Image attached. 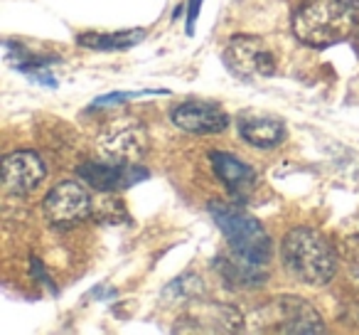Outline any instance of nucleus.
<instances>
[{"label": "nucleus", "mask_w": 359, "mask_h": 335, "mask_svg": "<svg viewBox=\"0 0 359 335\" xmlns=\"http://www.w3.org/2000/svg\"><path fill=\"white\" fill-rule=\"evenodd\" d=\"M210 212L229 244V254L219 256L222 276L231 286H261L269 276L271 237L256 217L224 202H212Z\"/></svg>", "instance_id": "f257e3e1"}, {"label": "nucleus", "mask_w": 359, "mask_h": 335, "mask_svg": "<svg viewBox=\"0 0 359 335\" xmlns=\"http://www.w3.org/2000/svg\"><path fill=\"white\" fill-rule=\"evenodd\" d=\"M283 266L305 286H325L337 274V254L332 244L313 227H295L280 244Z\"/></svg>", "instance_id": "f03ea898"}, {"label": "nucleus", "mask_w": 359, "mask_h": 335, "mask_svg": "<svg viewBox=\"0 0 359 335\" xmlns=\"http://www.w3.org/2000/svg\"><path fill=\"white\" fill-rule=\"evenodd\" d=\"M359 18L344 0H305L293 15V35L308 47H330L354 35Z\"/></svg>", "instance_id": "7ed1b4c3"}, {"label": "nucleus", "mask_w": 359, "mask_h": 335, "mask_svg": "<svg viewBox=\"0 0 359 335\" xmlns=\"http://www.w3.org/2000/svg\"><path fill=\"white\" fill-rule=\"evenodd\" d=\"M148 131L140 121L121 119L109 124L96 138V148L106 160L116 163H140L148 153Z\"/></svg>", "instance_id": "20e7f679"}, {"label": "nucleus", "mask_w": 359, "mask_h": 335, "mask_svg": "<svg viewBox=\"0 0 359 335\" xmlns=\"http://www.w3.org/2000/svg\"><path fill=\"white\" fill-rule=\"evenodd\" d=\"M224 65L234 77L251 81L256 77L276 74V57L264 40L251 35H234L224 47Z\"/></svg>", "instance_id": "39448f33"}, {"label": "nucleus", "mask_w": 359, "mask_h": 335, "mask_svg": "<svg viewBox=\"0 0 359 335\" xmlns=\"http://www.w3.org/2000/svg\"><path fill=\"white\" fill-rule=\"evenodd\" d=\"M42 210L55 227H74L91 217L94 200L81 183L62 180L45 195Z\"/></svg>", "instance_id": "423d86ee"}, {"label": "nucleus", "mask_w": 359, "mask_h": 335, "mask_svg": "<svg viewBox=\"0 0 359 335\" xmlns=\"http://www.w3.org/2000/svg\"><path fill=\"white\" fill-rule=\"evenodd\" d=\"M76 176L84 185L94 188L99 192H118L130 185H138L140 180H148V171L140 163H96L86 160L76 168Z\"/></svg>", "instance_id": "0eeeda50"}, {"label": "nucleus", "mask_w": 359, "mask_h": 335, "mask_svg": "<svg viewBox=\"0 0 359 335\" xmlns=\"http://www.w3.org/2000/svg\"><path fill=\"white\" fill-rule=\"evenodd\" d=\"M45 178L47 165L35 150H13L3 158V185L11 195H30Z\"/></svg>", "instance_id": "6e6552de"}, {"label": "nucleus", "mask_w": 359, "mask_h": 335, "mask_svg": "<svg viewBox=\"0 0 359 335\" xmlns=\"http://www.w3.org/2000/svg\"><path fill=\"white\" fill-rule=\"evenodd\" d=\"M170 119L180 131H187V133L195 136L222 133L229 126L226 111L217 104H205V101H185V104L175 106Z\"/></svg>", "instance_id": "1a4fd4ad"}, {"label": "nucleus", "mask_w": 359, "mask_h": 335, "mask_svg": "<svg viewBox=\"0 0 359 335\" xmlns=\"http://www.w3.org/2000/svg\"><path fill=\"white\" fill-rule=\"evenodd\" d=\"M276 315V330L280 333H325V323L320 313L308 303V301L298 298V296H280L278 301L271 303Z\"/></svg>", "instance_id": "9d476101"}, {"label": "nucleus", "mask_w": 359, "mask_h": 335, "mask_svg": "<svg viewBox=\"0 0 359 335\" xmlns=\"http://www.w3.org/2000/svg\"><path fill=\"white\" fill-rule=\"evenodd\" d=\"M210 163L215 176L222 180V185L236 197V200H244L259 185V176L251 168L246 160L236 158L231 153H224V150H212L210 153Z\"/></svg>", "instance_id": "9b49d317"}, {"label": "nucleus", "mask_w": 359, "mask_h": 335, "mask_svg": "<svg viewBox=\"0 0 359 335\" xmlns=\"http://www.w3.org/2000/svg\"><path fill=\"white\" fill-rule=\"evenodd\" d=\"M6 55H8V62H11L18 72H22V74H27L30 79L40 81V84H45V86H57V79L52 77V67L60 62L57 57L30 52L25 45H15V42H6Z\"/></svg>", "instance_id": "f8f14e48"}, {"label": "nucleus", "mask_w": 359, "mask_h": 335, "mask_svg": "<svg viewBox=\"0 0 359 335\" xmlns=\"http://www.w3.org/2000/svg\"><path fill=\"white\" fill-rule=\"evenodd\" d=\"M239 133L254 148L271 150L285 140V126L273 116H246L239 121Z\"/></svg>", "instance_id": "ddd939ff"}, {"label": "nucleus", "mask_w": 359, "mask_h": 335, "mask_svg": "<svg viewBox=\"0 0 359 335\" xmlns=\"http://www.w3.org/2000/svg\"><path fill=\"white\" fill-rule=\"evenodd\" d=\"M145 37L143 30L133 27V30H121V32H84L76 37L81 47L96 52H116V50H130Z\"/></svg>", "instance_id": "4468645a"}, {"label": "nucleus", "mask_w": 359, "mask_h": 335, "mask_svg": "<svg viewBox=\"0 0 359 335\" xmlns=\"http://www.w3.org/2000/svg\"><path fill=\"white\" fill-rule=\"evenodd\" d=\"M91 217H94L96 222H101V225H121V222H128L126 205L114 192H104L101 197H96Z\"/></svg>", "instance_id": "2eb2a0df"}, {"label": "nucleus", "mask_w": 359, "mask_h": 335, "mask_svg": "<svg viewBox=\"0 0 359 335\" xmlns=\"http://www.w3.org/2000/svg\"><path fill=\"white\" fill-rule=\"evenodd\" d=\"M197 294H202V281L197 279V276H192V274L177 279L168 291H165V296H168V298H170V296H175L177 301H195Z\"/></svg>", "instance_id": "dca6fc26"}, {"label": "nucleus", "mask_w": 359, "mask_h": 335, "mask_svg": "<svg viewBox=\"0 0 359 335\" xmlns=\"http://www.w3.org/2000/svg\"><path fill=\"white\" fill-rule=\"evenodd\" d=\"M155 94H165V91L150 89V91H118V94H106V96H101V99L94 101V109H104V106L123 104V101L138 99V96H155Z\"/></svg>", "instance_id": "f3484780"}, {"label": "nucleus", "mask_w": 359, "mask_h": 335, "mask_svg": "<svg viewBox=\"0 0 359 335\" xmlns=\"http://www.w3.org/2000/svg\"><path fill=\"white\" fill-rule=\"evenodd\" d=\"M200 6L202 0H187V32H195V20L200 15Z\"/></svg>", "instance_id": "a211bd4d"}, {"label": "nucleus", "mask_w": 359, "mask_h": 335, "mask_svg": "<svg viewBox=\"0 0 359 335\" xmlns=\"http://www.w3.org/2000/svg\"><path fill=\"white\" fill-rule=\"evenodd\" d=\"M354 232H357V235H354V237H352V239H349V247H354V249H357V251H359V225H357V227H354Z\"/></svg>", "instance_id": "6ab92c4d"}, {"label": "nucleus", "mask_w": 359, "mask_h": 335, "mask_svg": "<svg viewBox=\"0 0 359 335\" xmlns=\"http://www.w3.org/2000/svg\"><path fill=\"white\" fill-rule=\"evenodd\" d=\"M344 3H347V6L352 8V11L357 13V18H359V0H344Z\"/></svg>", "instance_id": "aec40b11"}, {"label": "nucleus", "mask_w": 359, "mask_h": 335, "mask_svg": "<svg viewBox=\"0 0 359 335\" xmlns=\"http://www.w3.org/2000/svg\"><path fill=\"white\" fill-rule=\"evenodd\" d=\"M354 50H357V55H359V32L354 35Z\"/></svg>", "instance_id": "412c9836"}]
</instances>
